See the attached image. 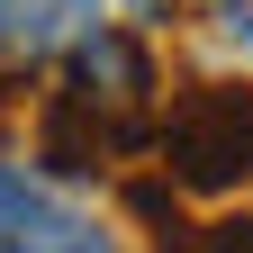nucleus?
Instances as JSON below:
<instances>
[{"label": "nucleus", "mask_w": 253, "mask_h": 253, "mask_svg": "<svg viewBox=\"0 0 253 253\" xmlns=\"http://www.w3.org/2000/svg\"><path fill=\"white\" fill-rule=\"evenodd\" d=\"M199 18H208V45L217 54H244L253 63V0H208Z\"/></svg>", "instance_id": "nucleus-6"}, {"label": "nucleus", "mask_w": 253, "mask_h": 253, "mask_svg": "<svg viewBox=\"0 0 253 253\" xmlns=\"http://www.w3.org/2000/svg\"><path fill=\"white\" fill-rule=\"evenodd\" d=\"M154 154L163 172L190 190V199H217V190H244L253 181V82L244 90H181L172 118L154 126Z\"/></svg>", "instance_id": "nucleus-2"}, {"label": "nucleus", "mask_w": 253, "mask_h": 253, "mask_svg": "<svg viewBox=\"0 0 253 253\" xmlns=\"http://www.w3.org/2000/svg\"><path fill=\"white\" fill-rule=\"evenodd\" d=\"M199 253H253V208H226L199 226Z\"/></svg>", "instance_id": "nucleus-7"}, {"label": "nucleus", "mask_w": 253, "mask_h": 253, "mask_svg": "<svg viewBox=\"0 0 253 253\" xmlns=\"http://www.w3.org/2000/svg\"><path fill=\"white\" fill-rule=\"evenodd\" d=\"M181 9H208V0H181Z\"/></svg>", "instance_id": "nucleus-9"}, {"label": "nucleus", "mask_w": 253, "mask_h": 253, "mask_svg": "<svg viewBox=\"0 0 253 253\" xmlns=\"http://www.w3.org/2000/svg\"><path fill=\"white\" fill-rule=\"evenodd\" d=\"M154 126H163V63L136 27H90V37L54 63V90L37 109V163L54 181H82L118 163V154H136Z\"/></svg>", "instance_id": "nucleus-1"}, {"label": "nucleus", "mask_w": 253, "mask_h": 253, "mask_svg": "<svg viewBox=\"0 0 253 253\" xmlns=\"http://www.w3.org/2000/svg\"><path fill=\"white\" fill-rule=\"evenodd\" d=\"M0 253H118V235L37 163H0Z\"/></svg>", "instance_id": "nucleus-3"}, {"label": "nucleus", "mask_w": 253, "mask_h": 253, "mask_svg": "<svg viewBox=\"0 0 253 253\" xmlns=\"http://www.w3.org/2000/svg\"><path fill=\"white\" fill-rule=\"evenodd\" d=\"M126 217L145 226L154 253H199V226H190V190L172 172H136L126 181Z\"/></svg>", "instance_id": "nucleus-5"}, {"label": "nucleus", "mask_w": 253, "mask_h": 253, "mask_svg": "<svg viewBox=\"0 0 253 253\" xmlns=\"http://www.w3.org/2000/svg\"><path fill=\"white\" fill-rule=\"evenodd\" d=\"M126 9H136V18H163V9H181V0H126Z\"/></svg>", "instance_id": "nucleus-8"}, {"label": "nucleus", "mask_w": 253, "mask_h": 253, "mask_svg": "<svg viewBox=\"0 0 253 253\" xmlns=\"http://www.w3.org/2000/svg\"><path fill=\"white\" fill-rule=\"evenodd\" d=\"M90 27H100V0H0V54L18 63H63Z\"/></svg>", "instance_id": "nucleus-4"}]
</instances>
